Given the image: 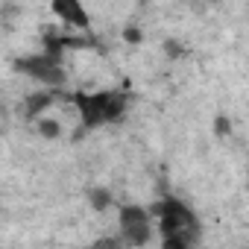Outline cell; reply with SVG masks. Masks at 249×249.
<instances>
[{"label":"cell","mask_w":249,"mask_h":249,"mask_svg":"<svg viewBox=\"0 0 249 249\" xmlns=\"http://www.w3.org/2000/svg\"><path fill=\"white\" fill-rule=\"evenodd\" d=\"M156 217H159V229H161V240L164 246H194L199 240V220L196 214L179 202L176 196H161L156 202Z\"/></svg>","instance_id":"6da1fadb"},{"label":"cell","mask_w":249,"mask_h":249,"mask_svg":"<svg viewBox=\"0 0 249 249\" xmlns=\"http://www.w3.org/2000/svg\"><path fill=\"white\" fill-rule=\"evenodd\" d=\"M76 103L79 120L85 129H97L106 123H114L117 117H123L126 111V94L123 91H94V94H73L71 97Z\"/></svg>","instance_id":"7a4b0ae2"},{"label":"cell","mask_w":249,"mask_h":249,"mask_svg":"<svg viewBox=\"0 0 249 249\" xmlns=\"http://www.w3.org/2000/svg\"><path fill=\"white\" fill-rule=\"evenodd\" d=\"M15 68H18L21 73H27L30 79H36V82L47 85V88H59V85L65 82V68H62V62H59V59H53V56H47V53L18 59V62H15Z\"/></svg>","instance_id":"3957f363"},{"label":"cell","mask_w":249,"mask_h":249,"mask_svg":"<svg viewBox=\"0 0 249 249\" xmlns=\"http://www.w3.org/2000/svg\"><path fill=\"white\" fill-rule=\"evenodd\" d=\"M117 220H120V234H123L126 243L141 246V243L150 240L153 226H150V211L147 208H141V205H120Z\"/></svg>","instance_id":"277c9868"},{"label":"cell","mask_w":249,"mask_h":249,"mask_svg":"<svg viewBox=\"0 0 249 249\" xmlns=\"http://www.w3.org/2000/svg\"><path fill=\"white\" fill-rule=\"evenodd\" d=\"M50 9L71 27H79V30L88 27V12L82 6V0H50Z\"/></svg>","instance_id":"5b68a950"},{"label":"cell","mask_w":249,"mask_h":249,"mask_svg":"<svg viewBox=\"0 0 249 249\" xmlns=\"http://www.w3.org/2000/svg\"><path fill=\"white\" fill-rule=\"evenodd\" d=\"M53 100H56L53 88H44V91L30 94V97L24 100V111H27V117H38L41 111H47V108L53 106Z\"/></svg>","instance_id":"8992f818"},{"label":"cell","mask_w":249,"mask_h":249,"mask_svg":"<svg viewBox=\"0 0 249 249\" xmlns=\"http://www.w3.org/2000/svg\"><path fill=\"white\" fill-rule=\"evenodd\" d=\"M41 44H44V50H41V53H47V56H53V59H59V62H62V56H65V50H68V44H65V38H62V36L47 33Z\"/></svg>","instance_id":"52a82bcc"},{"label":"cell","mask_w":249,"mask_h":249,"mask_svg":"<svg viewBox=\"0 0 249 249\" xmlns=\"http://www.w3.org/2000/svg\"><path fill=\"white\" fill-rule=\"evenodd\" d=\"M88 202H91L94 211H106V208L111 205V194H108L106 188H91V191H88Z\"/></svg>","instance_id":"ba28073f"},{"label":"cell","mask_w":249,"mask_h":249,"mask_svg":"<svg viewBox=\"0 0 249 249\" xmlns=\"http://www.w3.org/2000/svg\"><path fill=\"white\" fill-rule=\"evenodd\" d=\"M38 132L44 138H56L59 135V123L56 120H38Z\"/></svg>","instance_id":"9c48e42d"},{"label":"cell","mask_w":249,"mask_h":249,"mask_svg":"<svg viewBox=\"0 0 249 249\" xmlns=\"http://www.w3.org/2000/svg\"><path fill=\"white\" fill-rule=\"evenodd\" d=\"M123 36H126V41H129V44H138V41H141V30H135V27H129Z\"/></svg>","instance_id":"30bf717a"},{"label":"cell","mask_w":249,"mask_h":249,"mask_svg":"<svg viewBox=\"0 0 249 249\" xmlns=\"http://www.w3.org/2000/svg\"><path fill=\"white\" fill-rule=\"evenodd\" d=\"M217 129H220V132H217V135H226V129H229V123H226V120H223V117H220V120H217Z\"/></svg>","instance_id":"8fae6325"}]
</instances>
